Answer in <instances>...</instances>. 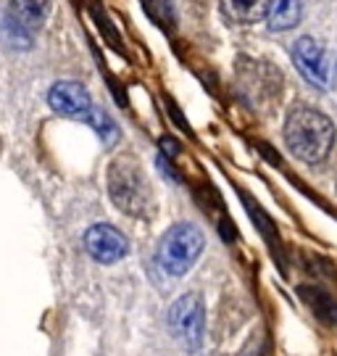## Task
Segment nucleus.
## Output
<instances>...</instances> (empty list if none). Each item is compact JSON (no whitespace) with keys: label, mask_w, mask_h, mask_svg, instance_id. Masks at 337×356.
<instances>
[{"label":"nucleus","mask_w":337,"mask_h":356,"mask_svg":"<svg viewBox=\"0 0 337 356\" xmlns=\"http://www.w3.org/2000/svg\"><path fill=\"white\" fill-rule=\"evenodd\" d=\"M169 330L174 335V341L185 351L195 354L203 346V335H206V306L198 293H185L179 296L174 304L169 306Z\"/></svg>","instance_id":"5"},{"label":"nucleus","mask_w":337,"mask_h":356,"mask_svg":"<svg viewBox=\"0 0 337 356\" xmlns=\"http://www.w3.org/2000/svg\"><path fill=\"white\" fill-rule=\"evenodd\" d=\"M48 106L61 116H69V119H88V114L92 111V98H90V90L79 82H72V79H63V82H56L48 92Z\"/></svg>","instance_id":"8"},{"label":"nucleus","mask_w":337,"mask_h":356,"mask_svg":"<svg viewBox=\"0 0 337 356\" xmlns=\"http://www.w3.org/2000/svg\"><path fill=\"white\" fill-rule=\"evenodd\" d=\"M285 143L295 159L322 164L335 145V124L313 106H295L285 119Z\"/></svg>","instance_id":"2"},{"label":"nucleus","mask_w":337,"mask_h":356,"mask_svg":"<svg viewBox=\"0 0 337 356\" xmlns=\"http://www.w3.org/2000/svg\"><path fill=\"white\" fill-rule=\"evenodd\" d=\"M300 0H269V26L277 29V32H285V29H293V26L300 22Z\"/></svg>","instance_id":"10"},{"label":"nucleus","mask_w":337,"mask_h":356,"mask_svg":"<svg viewBox=\"0 0 337 356\" xmlns=\"http://www.w3.org/2000/svg\"><path fill=\"white\" fill-rule=\"evenodd\" d=\"M300 298L309 304L316 317L327 322V325H335L337 327V301L332 296H327L324 291H319V288H309V285H303L300 288Z\"/></svg>","instance_id":"11"},{"label":"nucleus","mask_w":337,"mask_h":356,"mask_svg":"<svg viewBox=\"0 0 337 356\" xmlns=\"http://www.w3.org/2000/svg\"><path fill=\"white\" fill-rule=\"evenodd\" d=\"M50 0H3L0 6V40L11 48H29L45 24Z\"/></svg>","instance_id":"4"},{"label":"nucleus","mask_w":337,"mask_h":356,"mask_svg":"<svg viewBox=\"0 0 337 356\" xmlns=\"http://www.w3.org/2000/svg\"><path fill=\"white\" fill-rule=\"evenodd\" d=\"M85 122H88L90 127L98 132V138L103 140V145H108V148H111V145H116V143H119V127H116V122H113L111 116L106 114L103 108L92 106V111L88 114V119H85Z\"/></svg>","instance_id":"12"},{"label":"nucleus","mask_w":337,"mask_h":356,"mask_svg":"<svg viewBox=\"0 0 337 356\" xmlns=\"http://www.w3.org/2000/svg\"><path fill=\"white\" fill-rule=\"evenodd\" d=\"M203 248H206V238H203L200 227L190 225V222H179L161 235L158 248H156V264L166 275L182 277L195 267Z\"/></svg>","instance_id":"3"},{"label":"nucleus","mask_w":337,"mask_h":356,"mask_svg":"<svg viewBox=\"0 0 337 356\" xmlns=\"http://www.w3.org/2000/svg\"><path fill=\"white\" fill-rule=\"evenodd\" d=\"M293 61H295L300 74L306 76V82H311L313 88H329V82H332V64L327 58V51L313 38H300L293 45Z\"/></svg>","instance_id":"6"},{"label":"nucleus","mask_w":337,"mask_h":356,"mask_svg":"<svg viewBox=\"0 0 337 356\" xmlns=\"http://www.w3.org/2000/svg\"><path fill=\"white\" fill-rule=\"evenodd\" d=\"M85 251L98 264H116L129 254V241L113 225H92L85 232Z\"/></svg>","instance_id":"7"},{"label":"nucleus","mask_w":337,"mask_h":356,"mask_svg":"<svg viewBox=\"0 0 337 356\" xmlns=\"http://www.w3.org/2000/svg\"><path fill=\"white\" fill-rule=\"evenodd\" d=\"M222 13L227 22L235 24H256L266 19L269 0H222Z\"/></svg>","instance_id":"9"},{"label":"nucleus","mask_w":337,"mask_h":356,"mask_svg":"<svg viewBox=\"0 0 337 356\" xmlns=\"http://www.w3.org/2000/svg\"><path fill=\"white\" fill-rule=\"evenodd\" d=\"M0 148H3V143H0Z\"/></svg>","instance_id":"13"},{"label":"nucleus","mask_w":337,"mask_h":356,"mask_svg":"<svg viewBox=\"0 0 337 356\" xmlns=\"http://www.w3.org/2000/svg\"><path fill=\"white\" fill-rule=\"evenodd\" d=\"M106 185H108V195H111L113 206L122 214L138 216V219L153 216L156 193H153V185H150L138 156H132V153L113 156L108 172H106Z\"/></svg>","instance_id":"1"}]
</instances>
